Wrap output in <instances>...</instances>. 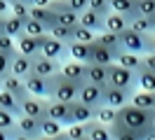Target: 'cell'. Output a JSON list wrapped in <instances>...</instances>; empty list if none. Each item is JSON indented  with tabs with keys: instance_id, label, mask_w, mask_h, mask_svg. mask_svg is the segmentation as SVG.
<instances>
[{
	"instance_id": "8d00e7d4",
	"label": "cell",
	"mask_w": 155,
	"mask_h": 140,
	"mask_svg": "<svg viewBox=\"0 0 155 140\" xmlns=\"http://www.w3.org/2000/svg\"><path fill=\"white\" fill-rule=\"evenodd\" d=\"M49 30L42 23H38V21H33V19H28V21H24V35H31V37H42L47 35Z\"/></svg>"
},
{
	"instance_id": "8992f818",
	"label": "cell",
	"mask_w": 155,
	"mask_h": 140,
	"mask_svg": "<svg viewBox=\"0 0 155 140\" xmlns=\"http://www.w3.org/2000/svg\"><path fill=\"white\" fill-rule=\"evenodd\" d=\"M78 101L85 103V105H89V107H94V110H99V107H104V105H106V93H104V89H101V86L85 82L82 86H80Z\"/></svg>"
},
{
	"instance_id": "30bf717a",
	"label": "cell",
	"mask_w": 155,
	"mask_h": 140,
	"mask_svg": "<svg viewBox=\"0 0 155 140\" xmlns=\"http://www.w3.org/2000/svg\"><path fill=\"white\" fill-rule=\"evenodd\" d=\"M61 75L66 77V79H71V82H75V84H82L87 82V65L85 63H78V61H64L61 63Z\"/></svg>"
},
{
	"instance_id": "7a4b0ae2",
	"label": "cell",
	"mask_w": 155,
	"mask_h": 140,
	"mask_svg": "<svg viewBox=\"0 0 155 140\" xmlns=\"http://www.w3.org/2000/svg\"><path fill=\"white\" fill-rule=\"evenodd\" d=\"M108 86L134 93V91H139V75L122 68V65L113 63V65H108Z\"/></svg>"
},
{
	"instance_id": "6125c7cd",
	"label": "cell",
	"mask_w": 155,
	"mask_h": 140,
	"mask_svg": "<svg viewBox=\"0 0 155 140\" xmlns=\"http://www.w3.org/2000/svg\"><path fill=\"white\" fill-rule=\"evenodd\" d=\"M153 35H155V28H153Z\"/></svg>"
},
{
	"instance_id": "f35d334b",
	"label": "cell",
	"mask_w": 155,
	"mask_h": 140,
	"mask_svg": "<svg viewBox=\"0 0 155 140\" xmlns=\"http://www.w3.org/2000/svg\"><path fill=\"white\" fill-rule=\"evenodd\" d=\"M117 119V110H113V107H108V105H104V107H99L97 110V121H101V124H106V126H113Z\"/></svg>"
},
{
	"instance_id": "44dd1931",
	"label": "cell",
	"mask_w": 155,
	"mask_h": 140,
	"mask_svg": "<svg viewBox=\"0 0 155 140\" xmlns=\"http://www.w3.org/2000/svg\"><path fill=\"white\" fill-rule=\"evenodd\" d=\"M31 19L42 23L47 30H52L57 26V14L52 12V7H31Z\"/></svg>"
},
{
	"instance_id": "83f0119b",
	"label": "cell",
	"mask_w": 155,
	"mask_h": 140,
	"mask_svg": "<svg viewBox=\"0 0 155 140\" xmlns=\"http://www.w3.org/2000/svg\"><path fill=\"white\" fill-rule=\"evenodd\" d=\"M132 105L134 107H141V110H148V112H155V93L150 91H134V96H132Z\"/></svg>"
},
{
	"instance_id": "ab89813d",
	"label": "cell",
	"mask_w": 155,
	"mask_h": 140,
	"mask_svg": "<svg viewBox=\"0 0 155 140\" xmlns=\"http://www.w3.org/2000/svg\"><path fill=\"white\" fill-rule=\"evenodd\" d=\"M49 35L54 37V40H59V42H66V45H71V42H73V28L54 26L52 30H49Z\"/></svg>"
},
{
	"instance_id": "91938a15",
	"label": "cell",
	"mask_w": 155,
	"mask_h": 140,
	"mask_svg": "<svg viewBox=\"0 0 155 140\" xmlns=\"http://www.w3.org/2000/svg\"><path fill=\"white\" fill-rule=\"evenodd\" d=\"M150 129L155 131V112H153V121H150Z\"/></svg>"
},
{
	"instance_id": "94428289",
	"label": "cell",
	"mask_w": 155,
	"mask_h": 140,
	"mask_svg": "<svg viewBox=\"0 0 155 140\" xmlns=\"http://www.w3.org/2000/svg\"><path fill=\"white\" fill-rule=\"evenodd\" d=\"M0 91H2V77H0Z\"/></svg>"
},
{
	"instance_id": "816d5d0a",
	"label": "cell",
	"mask_w": 155,
	"mask_h": 140,
	"mask_svg": "<svg viewBox=\"0 0 155 140\" xmlns=\"http://www.w3.org/2000/svg\"><path fill=\"white\" fill-rule=\"evenodd\" d=\"M35 140H68V135H66V131L61 133V135H57V138H47V135H40V138H35Z\"/></svg>"
},
{
	"instance_id": "9c48e42d",
	"label": "cell",
	"mask_w": 155,
	"mask_h": 140,
	"mask_svg": "<svg viewBox=\"0 0 155 140\" xmlns=\"http://www.w3.org/2000/svg\"><path fill=\"white\" fill-rule=\"evenodd\" d=\"M47 105H49V101L35 98V96L28 93V98L21 101V114L24 117H33V119H45L47 117Z\"/></svg>"
},
{
	"instance_id": "5b68a950",
	"label": "cell",
	"mask_w": 155,
	"mask_h": 140,
	"mask_svg": "<svg viewBox=\"0 0 155 140\" xmlns=\"http://www.w3.org/2000/svg\"><path fill=\"white\" fill-rule=\"evenodd\" d=\"M24 82H26V89H28L31 96L52 101V77H40V75L31 73Z\"/></svg>"
},
{
	"instance_id": "4dcf8cb0",
	"label": "cell",
	"mask_w": 155,
	"mask_h": 140,
	"mask_svg": "<svg viewBox=\"0 0 155 140\" xmlns=\"http://www.w3.org/2000/svg\"><path fill=\"white\" fill-rule=\"evenodd\" d=\"M0 107L2 110H7V112H12L14 117H21V101L17 98V96H12L10 91H0Z\"/></svg>"
},
{
	"instance_id": "7c38bea8",
	"label": "cell",
	"mask_w": 155,
	"mask_h": 140,
	"mask_svg": "<svg viewBox=\"0 0 155 140\" xmlns=\"http://www.w3.org/2000/svg\"><path fill=\"white\" fill-rule=\"evenodd\" d=\"M104 93H106V105H108V107H113V110H120V107L129 105L132 96H134V93L122 91V89H115V86H106Z\"/></svg>"
},
{
	"instance_id": "11a10c76",
	"label": "cell",
	"mask_w": 155,
	"mask_h": 140,
	"mask_svg": "<svg viewBox=\"0 0 155 140\" xmlns=\"http://www.w3.org/2000/svg\"><path fill=\"white\" fill-rule=\"evenodd\" d=\"M0 140H12V131H0Z\"/></svg>"
},
{
	"instance_id": "3957f363",
	"label": "cell",
	"mask_w": 155,
	"mask_h": 140,
	"mask_svg": "<svg viewBox=\"0 0 155 140\" xmlns=\"http://www.w3.org/2000/svg\"><path fill=\"white\" fill-rule=\"evenodd\" d=\"M78 93H80V84L66 79L59 73L52 77V101H61V103H75Z\"/></svg>"
},
{
	"instance_id": "be15d7a7",
	"label": "cell",
	"mask_w": 155,
	"mask_h": 140,
	"mask_svg": "<svg viewBox=\"0 0 155 140\" xmlns=\"http://www.w3.org/2000/svg\"><path fill=\"white\" fill-rule=\"evenodd\" d=\"M85 140H87V138H85Z\"/></svg>"
},
{
	"instance_id": "6da1fadb",
	"label": "cell",
	"mask_w": 155,
	"mask_h": 140,
	"mask_svg": "<svg viewBox=\"0 0 155 140\" xmlns=\"http://www.w3.org/2000/svg\"><path fill=\"white\" fill-rule=\"evenodd\" d=\"M150 121H153V112L134 107V105L129 103V105H125V107L117 110L115 124L127 126V129H134V131H141V133H148V131H150Z\"/></svg>"
},
{
	"instance_id": "ac0fdd59",
	"label": "cell",
	"mask_w": 155,
	"mask_h": 140,
	"mask_svg": "<svg viewBox=\"0 0 155 140\" xmlns=\"http://www.w3.org/2000/svg\"><path fill=\"white\" fill-rule=\"evenodd\" d=\"M94 45V42H92ZM92 45H82V42H71L68 45V58L78 61V63H92Z\"/></svg>"
},
{
	"instance_id": "9f6ffc18",
	"label": "cell",
	"mask_w": 155,
	"mask_h": 140,
	"mask_svg": "<svg viewBox=\"0 0 155 140\" xmlns=\"http://www.w3.org/2000/svg\"><path fill=\"white\" fill-rule=\"evenodd\" d=\"M143 140H155V131L150 129V131H148V133H146V135H143Z\"/></svg>"
},
{
	"instance_id": "60d3db41",
	"label": "cell",
	"mask_w": 155,
	"mask_h": 140,
	"mask_svg": "<svg viewBox=\"0 0 155 140\" xmlns=\"http://www.w3.org/2000/svg\"><path fill=\"white\" fill-rule=\"evenodd\" d=\"M17 119L19 117H14L12 112L0 107V131H17Z\"/></svg>"
},
{
	"instance_id": "ffe728a7",
	"label": "cell",
	"mask_w": 155,
	"mask_h": 140,
	"mask_svg": "<svg viewBox=\"0 0 155 140\" xmlns=\"http://www.w3.org/2000/svg\"><path fill=\"white\" fill-rule=\"evenodd\" d=\"M97 42L101 47H106L108 51L115 56V61H117V56L122 54V42H120V35H115V33L104 30V33H99V35H97Z\"/></svg>"
},
{
	"instance_id": "e575fe53",
	"label": "cell",
	"mask_w": 155,
	"mask_h": 140,
	"mask_svg": "<svg viewBox=\"0 0 155 140\" xmlns=\"http://www.w3.org/2000/svg\"><path fill=\"white\" fill-rule=\"evenodd\" d=\"M73 42H82V45H92L97 42V33H92L85 26H75L73 28Z\"/></svg>"
},
{
	"instance_id": "277c9868",
	"label": "cell",
	"mask_w": 155,
	"mask_h": 140,
	"mask_svg": "<svg viewBox=\"0 0 155 140\" xmlns=\"http://www.w3.org/2000/svg\"><path fill=\"white\" fill-rule=\"evenodd\" d=\"M120 42H122V51L146 56V54H148V42H150V35H141V33H134V30L129 28V30H125V33L120 35Z\"/></svg>"
},
{
	"instance_id": "cb8c5ba5",
	"label": "cell",
	"mask_w": 155,
	"mask_h": 140,
	"mask_svg": "<svg viewBox=\"0 0 155 140\" xmlns=\"http://www.w3.org/2000/svg\"><path fill=\"white\" fill-rule=\"evenodd\" d=\"M40 121L42 119H33V117H24L21 114L19 119H17V131L35 140V138H40Z\"/></svg>"
},
{
	"instance_id": "d6a6232c",
	"label": "cell",
	"mask_w": 155,
	"mask_h": 140,
	"mask_svg": "<svg viewBox=\"0 0 155 140\" xmlns=\"http://www.w3.org/2000/svg\"><path fill=\"white\" fill-rule=\"evenodd\" d=\"M5 35H10V37H14V40H19V37L24 35V21L10 14V17L5 19Z\"/></svg>"
},
{
	"instance_id": "6f0895ef",
	"label": "cell",
	"mask_w": 155,
	"mask_h": 140,
	"mask_svg": "<svg viewBox=\"0 0 155 140\" xmlns=\"http://www.w3.org/2000/svg\"><path fill=\"white\" fill-rule=\"evenodd\" d=\"M5 33V19H0V35Z\"/></svg>"
},
{
	"instance_id": "db71d44e",
	"label": "cell",
	"mask_w": 155,
	"mask_h": 140,
	"mask_svg": "<svg viewBox=\"0 0 155 140\" xmlns=\"http://www.w3.org/2000/svg\"><path fill=\"white\" fill-rule=\"evenodd\" d=\"M148 54H155V35H150V42H148Z\"/></svg>"
},
{
	"instance_id": "f6af8a7d",
	"label": "cell",
	"mask_w": 155,
	"mask_h": 140,
	"mask_svg": "<svg viewBox=\"0 0 155 140\" xmlns=\"http://www.w3.org/2000/svg\"><path fill=\"white\" fill-rule=\"evenodd\" d=\"M89 9L101 14V17H108L110 14V2L108 0H89Z\"/></svg>"
},
{
	"instance_id": "d4e9b609",
	"label": "cell",
	"mask_w": 155,
	"mask_h": 140,
	"mask_svg": "<svg viewBox=\"0 0 155 140\" xmlns=\"http://www.w3.org/2000/svg\"><path fill=\"white\" fill-rule=\"evenodd\" d=\"M129 19L122 17V14H115V12H110L106 17V30L108 33H115V35H122L125 30H129Z\"/></svg>"
},
{
	"instance_id": "1f68e13d",
	"label": "cell",
	"mask_w": 155,
	"mask_h": 140,
	"mask_svg": "<svg viewBox=\"0 0 155 140\" xmlns=\"http://www.w3.org/2000/svg\"><path fill=\"white\" fill-rule=\"evenodd\" d=\"M110 131H113V140H143V135H146L141 131L127 129V126H120V124H113Z\"/></svg>"
},
{
	"instance_id": "e0dca14e",
	"label": "cell",
	"mask_w": 155,
	"mask_h": 140,
	"mask_svg": "<svg viewBox=\"0 0 155 140\" xmlns=\"http://www.w3.org/2000/svg\"><path fill=\"white\" fill-rule=\"evenodd\" d=\"M80 26L89 28L92 33H104L106 30V17H101V14H97V12H92V9H87V12H82L80 14Z\"/></svg>"
},
{
	"instance_id": "ee69618b",
	"label": "cell",
	"mask_w": 155,
	"mask_h": 140,
	"mask_svg": "<svg viewBox=\"0 0 155 140\" xmlns=\"http://www.w3.org/2000/svg\"><path fill=\"white\" fill-rule=\"evenodd\" d=\"M139 17L155 19V0H139Z\"/></svg>"
},
{
	"instance_id": "7dc6e473",
	"label": "cell",
	"mask_w": 155,
	"mask_h": 140,
	"mask_svg": "<svg viewBox=\"0 0 155 140\" xmlns=\"http://www.w3.org/2000/svg\"><path fill=\"white\" fill-rule=\"evenodd\" d=\"M7 75H12V56L0 54V77L5 79Z\"/></svg>"
},
{
	"instance_id": "4316f807",
	"label": "cell",
	"mask_w": 155,
	"mask_h": 140,
	"mask_svg": "<svg viewBox=\"0 0 155 140\" xmlns=\"http://www.w3.org/2000/svg\"><path fill=\"white\" fill-rule=\"evenodd\" d=\"M115 63L139 75L141 70H143V56H139V54H129V51H122V54L117 56V61H115Z\"/></svg>"
},
{
	"instance_id": "2e32d148",
	"label": "cell",
	"mask_w": 155,
	"mask_h": 140,
	"mask_svg": "<svg viewBox=\"0 0 155 140\" xmlns=\"http://www.w3.org/2000/svg\"><path fill=\"white\" fill-rule=\"evenodd\" d=\"M110 2V12L122 14L129 21H134L139 17V0H108Z\"/></svg>"
},
{
	"instance_id": "d590c367",
	"label": "cell",
	"mask_w": 155,
	"mask_h": 140,
	"mask_svg": "<svg viewBox=\"0 0 155 140\" xmlns=\"http://www.w3.org/2000/svg\"><path fill=\"white\" fill-rule=\"evenodd\" d=\"M139 89L141 91H150L155 93V73H150V70H141L139 73Z\"/></svg>"
},
{
	"instance_id": "bcb514c9",
	"label": "cell",
	"mask_w": 155,
	"mask_h": 140,
	"mask_svg": "<svg viewBox=\"0 0 155 140\" xmlns=\"http://www.w3.org/2000/svg\"><path fill=\"white\" fill-rule=\"evenodd\" d=\"M68 5V9H73L75 14H82V12H87L89 9V0H64Z\"/></svg>"
},
{
	"instance_id": "c3c4849f",
	"label": "cell",
	"mask_w": 155,
	"mask_h": 140,
	"mask_svg": "<svg viewBox=\"0 0 155 140\" xmlns=\"http://www.w3.org/2000/svg\"><path fill=\"white\" fill-rule=\"evenodd\" d=\"M12 14V0H0V19H7Z\"/></svg>"
},
{
	"instance_id": "f1b7e54d",
	"label": "cell",
	"mask_w": 155,
	"mask_h": 140,
	"mask_svg": "<svg viewBox=\"0 0 155 140\" xmlns=\"http://www.w3.org/2000/svg\"><path fill=\"white\" fill-rule=\"evenodd\" d=\"M92 63H97V65H113L115 63V56L108 51L106 47H101L99 42H94L92 45Z\"/></svg>"
},
{
	"instance_id": "681fc988",
	"label": "cell",
	"mask_w": 155,
	"mask_h": 140,
	"mask_svg": "<svg viewBox=\"0 0 155 140\" xmlns=\"http://www.w3.org/2000/svg\"><path fill=\"white\" fill-rule=\"evenodd\" d=\"M143 68L150 70V73H155V54H146L143 56Z\"/></svg>"
},
{
	"instance_id": "ba28073f",
	"label": "cell",
	"mask_w": 155,
	"mask_h": 140,
	"mask_svg": "<svg viewBox=\"0 0 155 140\" xmlns=\"http://www.w3.org/2000/svg\"><path fill=\"white\" fill-rule=\"evenodd\" d=\"M49 7H52V12L57 14V26H66V28L80 26V14H75L73 9H68V5L64 0H54Z\"/></svg>"
},
{
	"instance_id": "5bb4252c",
	"label": "cell",
	"mask_w": 155,
	"mask_h": 140,
	"mask_svg": "<svg viewBox=\"0 0 155 140\" xmlns=\"http://www.w3.org/2000/svg\"><path fill=\"white\" fill-rule=\"evenodd\" d=\"M47 117L61 121L64 126H71V124H73V119H71V103L49 101V105H47Z\"/></svg>"
},
{
	"instance_id": "9a60e30c",
	"label": "cell",
	"mask_w": 155,
	"mask_h": 140,
	"mask_svg": "<svg viewBox=\"0 0 155 140\" xmlns=\"http://www.w3.org/2000/svg\"><path fill=\"white\" fill-rule=\"evenodd\" d=\"M71 119H73V124H89V121L97 119V110L75 101V103H71Z\"/></svg>"
},
{
	"instance_id": "f907efd6",
	"label": "cell",
	"mask_w": 155,
	"mask_h": 140,
	"mask_svg": "<svg viewBox=\"0 0 155 140\" xmlns=\"http://www.w3.org/2000/svg\"><path fill=\"white\" fill-rule=\"evenodd\" d=\"M54 0H31V7H49Z\"/></svg>"
},
{
	"instance_id": "8fae6325",
	"label": "cell",
	"mask_w": 155,
	"mask_h": 140,
	"mask_svg": "<svg viewBox=\"0 0 155 140\" xmlns=\"http://www.w3.org/2000/svg\"><path fill=\"white\" fill-rule=\"evenodd\" d=\"M17 49L19 54L28 56V58H38L42 54V37H31V35H21L17 40Z\"/></svg>"
},
{
	"instance_id": "7bdbcfd3",
	"label": "cell",
	"mask_w": 155,
	"mask_h": 140,
	"mask_svg": "<svg viewBox=\"0 0 155 140\" xmlns=\"http://www.w3.org/2000/svg\"><path fill=\"white\" fill-rule=\"evenodd\" d=\"M12 17L21 19V21H28L31 19V5H21V2L12 0Z\"/></svg>"
},
{
	"instance_id": "b9f144b4",
	"label": "cell",
	"mask_w": 155,
	"mask_h": 140,
	"mask_svg": "<svg viewBox=\"0 0 155 140\" xmlns=\"http://www.w3.org/2000/svg\"><path fill=\"white\" fill-rule=\"evenodd\" d=\"M68 140H85L87 138V124H71L66 126Z\"/></svg>"
},
{
	"instance_id": "52a82bcc",
	"label": "cell",
	"mask_w": 155,
	"mask_h": 140,
	"mask_svg": "<svg viewBox=\"0 0 155 140\" xmlns=\"http://www.w3.org/2000/svg\"><path fill=\"white\" fill-rule=\"evenodd\" d=\"M42 56H47L49 61L64 63V61H68V45L54 40V37L47 33V35H42Z\"/></svg>"
},
{
	"instance_id": "680465c9",
	"label": "cell",
	"mask_w": 155,
	"mask_h": 140,
	"mask_svg": "<svg viewBox=\"0 0 155 140\" xmlns=\"http://www.w3.org/2000/svg\"><path fill=\"white\" fill-rule=\"evenodd\" d=\"M14 2H21V5H31V0H14Z\"/></svg>"
},
{
	"instance_id": "f546056e",
	"label": "cell",
	"mask_w": 155,
	"mask_h": 140,
	"mask_svg": "<svg viewBox=\"0 0 155 140\" xmlns=\"http://www.w3.org/2000/svg\"><path fill=\"white\" fill-rule=\"evenodd\" d=\"M66 131V126L61 124V121L52 119V117H45V119L40 121V135H47V138H57Z\"/></svg>"
},
{
	"instance_id": "d6986e66",
	"label": "cell",
	"mask_w": 155,
	"mask_h": 140,
	"mask_svg": "<svg viewBox=\"0 0 155 140\" xmlns=\"http://www.w3.org/2000/svg\"><path fill=\"white\" fill-rule=\"evenodd\" d=\"M2 89H5V91H10L12 96H17L19 101H24V98H28V89H26V82H24L21 77H14V75H7V77L2 79Z\"/></svg>"
},
{
	"instance_id": "603a6c76",
	"label": "cell",
	"mask_w": 155,
	"mask_h": 140,
	"mask_svg": "<svg viewBox=\"0 0 155 140\" xmlns=\"http://www.w3.org/2000/svg\"><path fill=\"white\" fill-rule=\"evenodd\" d=\"M31 73H33V58H28V56H24V54H17L12 58V75L14 77L26 79Z\"/></svg>"
},
{
	"instance_id": "4fadbf2b",
	"label": "cell",
	"mask_w": 155,
	"mask_h": 140,
	"mask_svg": "<svg viewBox=\"0 0 155 140\" xmlns=\"http://www.w3.org/2000/svg\"><path fill=\"white\" fill-rule=\"evenodd\" d=\"M33 73L40 77H54L61 73V63L59 61H49L47 56L40 54L38 58H33Z\"/></svg>"
},
{
	"instance_id": "836d02e7",
	"label": "cell",
	"mask_w": 155,
	"mask_h": 140,
	"mask_svg": "<svg viewBox=\"0 0 155 140\" xmlns=\"http://www.w3.org/2000/svg\"><path fill=\"white\" fill-rule=\"evenodd\" d=\"M129 28L134 30V33H141V35H150L155 28V19H146V17H136L132 23H129Z\"/></svg>"
},
{
	"instance_id": "74e56055",
	"label": "cell",
	"mask_w": 155,
	"mask_h": 140,
	"mask_svg": "<svg viewBox=\"0 0 155 140\" xmlns=\"http://www.w3.org/2000/svg\"><path fill=\"white\" fill-rule=\"evenodd\" d=\"M0 54H7V56H14L19 54V49H17V40L14 37H10V35H0Z\"/></svg>"
},
{
	"instance_id": "7402d4cb",
	"label": "cell",
	"mask_w": 155,
	"mask_h": 140,
	"mask_svg": "<svg viewBox=\"0 0 155 140\" xmlns=\"http://www.w3.org/2000/svg\"><path fill=\"white\" fill-rule=\"evenodd\" d=\"M87 82L89 84H97L101 89L108 86V68L106 65H97V63H89L87 65Z\"/></svg>"
},
{
	"instance_id": "f5cc1de1",
	"label": "cell",
	"mask_w": 155,
	"mask_h": 140,
	"mask_svg": "<svg viewBox=\"0 0 155 140\" xmlns=\"http://www.w3.org/2000/svg\"><path fill=\"white\" fill-rule=\"evenodd\" d=\"M12 140H33V138L24 135V133H19V131H12Z\"/></svg>"
},
{
	"instance_id": "484cf974",
	"label": "cell",
	"mask_w": 155,
	"mask_h": 140,
	"mask_svg": "<svg viewBox=\"0 0 155 140\" xmlns=\"http://www.w3.org/2000/svg\"><path fill=\"white\" fill-rule=\"evenodd\" d=\"M87 140H113V131L110 126L94 119L87 124Z\"/></svg>"
}]
</instances>
